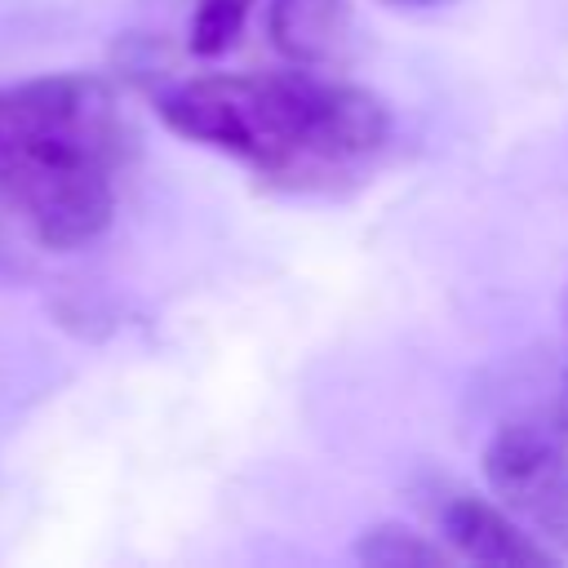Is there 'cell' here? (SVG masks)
<instances>
[{
	"label": "cell",
	"mask_w": 568,
	"mask_h": 568,
	"mask_svg": "<svg viewBox=\"0 0 568 568\" xmlns=\"http://www.w3.org/2000/svg\"><path fill=\"white\" fill-rule=\"evenodd\" d=\"M160 120L204 146L231 151L280 182H315L373 155L386 133V106L320 71L195 75L155 98Z\"/></svg>",
	"instance_id": "cell-1"
},
{
	"label": "cell",
	"mask_w": 568,
	"mask_h": 568,
	"mask_svg": "<svg viewBox=\"0 0 568 568\" xmlns=\"http://www.w3.org/2000/svg\"><path fill=\"white\" fill-rule=\"evenodd\" d=\"M124 124L106 80L62 71L0 89V191L22 204L31 191L124 164Z\"/></svg>",
	"instance_id": "cell-2"
},
{
	"label": "cell",
	"mask_w": 568,
	"mask_h": 568,
	"mask_svg": "<svg viewBox=\"0 0 568 568\" xmlns=\"http://www.w3.org/2000/svg\"><path fill=\"white\" fill-rule=\"evenodd\" d=\"M479 466L497 506L541 546L568 555V444L524 408L493 426Z\"/></svg>",
	"instance_id": "cell-3"
},
{
	"label": "cell",
	"mask_w": 568,
	"mask_h": 568,
	"mask_svg": "<svg viewBox=\"0 0 568 568\" xmlns=\"http://www.w3.org/2000/svg\"><path fill=\"white\" fill-rule=\"evenodd\" d=\"M439 541L470 559V564H493V568H528V564H555L559 555L550 546H541L515 515H506L497 501L466 493V488H448L439 501H430Z\"/></svg>",
	"instance_id": "cell-4"
},
{
	"label": "cell",
	"mask_w": 568,
	"mask_h": 568,
	"mask_svg": "<svg viewBox=\"0 0 568 568\" xmlns=\"http://www.w3.org/2000/svg\"><path fill=\"white\" fill-rule=\"evenodd\" d=\"M271 44L306 71H324L351 49L346 0H271Z\"/></svg>",
	"instance_id": "cell-5"
},
{
	"label": "cell",
	"mask_w": 568,
	"mask_h": 568,
	"mask_svg": "<svg viewBox=\"0 0 568 568\" xmlns=\"http://www.w3.org/2000/svg\"><path fill=\"white\" fill-rule=\"evenodd\" d=\"M351 550L368 568H444V564H453L448 546H439L435 537H426L408 524H373L359 532V541Z\"/></svg>",
	"instance_id": "cell-6"
},
{
	"label": "cell",
	"mask_w": 568,
	"mask_h": 568,
	"mask_svg": "<svg viewBox=\"0 0 568 568\" xmlns=\"http://www.w3.org/2000/svg\"><path fill=\"white\" fill-rule=\"evenodd\" d=\"M253 0H200L191 13V31H186V49L195 58H222L226 49H235L244 22H248Z\"/></svg>",
	"instance_id": "cell-7"
},
{
	"label": "cell",
	"mask_w": 568,
	"mask_h": 568,
	"mask_svg": "<svg viewBox=\"0 0 568 568\" xmlns=\"http://www.w3.org/2000/svg\"><path fill=\"white\" fill-rule=\"evenodd\" d=\"M395 4H408V9H444V4H457V0H395Z\"/></svg>",
	"instance_id": "cell-8"
},
{
	"label": "cell",
	"mask_w": 568,
	"mask_h": 568,
	"mask_svg": "<svg viewBox=\"0 0 568 568\" xmlns=\"http://www.w3.org/2000/svg\"><path fill=\"white\" fill-rule=\"evenodd\" d=\"M564 328H568V288H564Z\"/></svg>",
	"instance_id": "cell-9"
}]
</instances>
